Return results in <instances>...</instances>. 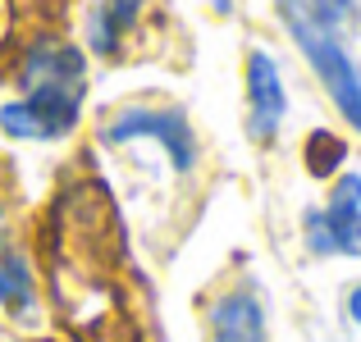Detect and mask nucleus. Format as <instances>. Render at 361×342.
I'll list each match as a JSON object with an SVG mask.
<instances>
[{"instance_id": "0eeeda50", "label": "nucleus", "mask_w": 361, "mask_h": 342, "mask_svg": "<svg viewBox=\"0 0 361 342\" xmlns=\"http://www.w3.org/2000/svg\"><path fill=\"white\" fill-rule=\"evenodd\" d=\"M206 334L211 342H270V319H265V301L256 288H233L206 315Z\"/></svg>"}, {"instance_id": "9d476101", "label": "nucleus", "mask_w": 361, "mask_h": 342, "mask_svg": "<svg viewBox=\"0 0 361 342\" xmlns=\"http://www.w3.org/2000/svg\"><path fill=\"white\" fill-rule=\"evenodd\" d=\"M343 141L338 137H329V132H316V137H311V169H316V174H334L338 165H343Z\"/></svg>"}, {"instance_id": "f03ea898", "label": "nucleus", "mask_w": 361, "mask_h": 342, "mask_svg": "<svg viewBox=\"0 0 361 342\" xmlns=\"http://www.w3.org/2000/svg\"><path fill=\"white\" fill-rule=\"evenodd\" d=\"M307 246L316 255H357L361 260V174H338L325 205L307 215Z\"/></svg>"}, {"instance_id": "39448f33", "label": "nucleus", "mask_w": 361, "mask_h": 342, "mask_svg": "<svg viewBox=\"0 0 361 342\" xmlns=\"http://www.w3.org/2000/svg\"><path fill=\"white\" fill-rule=\"evenodd\" d=\"M82 106L60 96H37V91H18L14 101L0 106V128L18 141H55L64 132H73Z\"/></svg>"}, {"instance_id": "7ed1b4c3", "label": "nucleus", "mask_w": 361, "mask_h": 342, "mask_svg": "<svg viewBox=\"0 0 361 342\" xmlns=\"http://www.w3.org/2000/svg\"><path fill=\"white\" fill-rule=\"evenodd\" d=\"M18 91H37V96H60L78 101L87 96V60L78 46L60 42V37H42L27 46L23 73H18Z\"/></svg>"}, {"instance_id": "6e6552de", "label": "nucleus", "mask_w": 361, "mask_h": 342, "mask_svg": "<svg viewBox=\"0 0 361 342\" xmlns=\"http://www.w3.org/2000/svg\"><path fill=\"white\" fill-rule=\"evenodd\" d=\"M137 9L142 0H97L87 14V42L97 55H119L123 37L133 32V23H137Z\"/></svg>"}, {"instance_id": "20e7f679", "label": "nucleus", "mask_w": 361, "mask_h": 342, "mask_svg": "<svg viewBox=\"0 0 361 342\" xmlns=\"http://www.w3.org/2000/svg\"><path fill=\"white\" fill-rule=\"evenodd\" d=\"M101 137L110 146H123V141H160L165 156L174 160V169H192L197 165V137L188 128V119L178 110H160V106H128L119 110L115 119L101 128Z\"/></svg>"}, {"instance_id": "9b49d317", "label": "nucleus", "mask_w": 361, "mask_h": 342, "mask_svg": "<svg viewBox=\"0 0 361 342\" xmlns=\"http://www.w3.org/2000/svg\"><path fill=\"white\" fill-rule=\"evenodd\" d=\"M343 310H348V319H353V324L361 329V283H353V288H348V301H343Z\"/></svg>"}, {"instance_id": "f257e3e1", "label": "nucleus", "mask_w": 361, "mask_h": 342, "mask_svg": "<svg viewBox=\"0 0 361 342\" xmlns=\"http://www.w3.org/2000/svg\"><path fill=\"white\" fill-rule=\"evenodd\" d=\"M283 18H288V32H293V42L302 46L307 64L316 69V78L325 82V91L334 96L338 114L361 132V69H357L353 55H348L343 37L329 32L325 23H316L307 0H283Z\"/></svg>"}, {"instance_id": "1a4fd4ad", "label": "nucleus", "mask_w": 361, "mask_h": 342, "mask_svg": "<svg viewBox=\"0 0 361 342\" xmlns=\"http://www.w3.org/2000/svg\"><path fill=\"white\" fill-rule=\"evenodd\" d=\"M32 301H37L32 265H27L18 251L0 246V310H9V315H23Z\"/></svg>"}, {"instance_id": "423d86ee", "label": "nucleus", "mask_w": 361, "mask_h": 342, "mask_svg": "<svg viewBox=\"0 0 361 342\" xmlns=\"http://www.w3.org/2000/svg\"><path fill=\"white\" fill-rule=\"evenodd\" d=\"M288 114V87H283L279 64L265 51L247 55V132L256 141H270Z\"/></svg>"}]
</instances>
